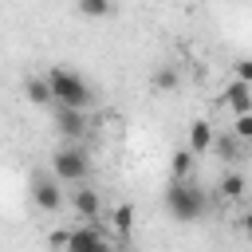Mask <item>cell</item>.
Segmentation results:
<instances>
[{
  "label": "cell",
  "instance_id": "obj_8",
  "mask_svg": "<svg viewBox=\"0 0 252 252\" xmlns=\"http://www.w3.org/2000/svg\"><path fill=\"white\" fill-rule=\"evenodd\" d=\"M224 102L232 106V114H236V118H240V114H252V87H248V83H228Z\"/></svg>",
  "mask_w": 252,
  "mask_h": 252
},
{
  "label": "cell",
  "instance_id": "obj_18",
  "mask_svg": "<svg viewBox=\"0 0 252 252\" xmlns=\"http://www.w3.org/2000/svg\"><path fill=\"white\" fill-rule=\"evenodd\" d=\"M102 252H118V248H110V244H106V248H102Z\"/></svg>",
  "mask_w": 252,
  "mask_h": 252
},
{
  "label": "cell",
  "instance_id": "obj_15",
  "mask_svg": "<svg viewBox=\"0 0 252 252\" xmlns=\"http://www.w3.org/2000/svg\"><path fill=\"white\" fill-rule=\"evenodd\" d=\"M79 12L94 20V16H110V12H114V4H110V0H79Z\"/></svg>",
  "mask_w": 252,
  "mask_h": 252
},
{
  "label": "cell",
  "instance_id": "obj_7",
  "mask_svg": "<svg viewBox=\"0 0 252 252\" xmlns=\"http://www.w3.org/2000/svg\"><path fill=\"white\" fill-rule=\"evenodd\" d=\"M209 150L220 158V161H240L244 158V142H236L228 130H220V134H213V142H209Z\"/></svg>",
  "mask_w": 252,
  "mask_h": 252
},
{
  "label": "cell",
  "instance_id": "obj_9",
  "mask_svg": "<svg viewBox=\"0 0 252 252\" xmlns=\"http://www.w3.org/2000/svg\"><path fill=\"white\" fill-rule=\"evenodd\" d=\"M75 213L83 217V220H94L98 217V209H102V197H98V189H75Z\"/></svg>",
  "mask_w": 252,
  "mask_h": 252
},
{
  "label": "cell",
  "instance_id": "obj_1",
  "mask_svg": "<svg viewBox=\"0 0 252 252\" xmlns=\"http://www.w3.org/2000/svg\"><path fill=\"white\" fill-rule=\"evenodd\" d=\"M43 79H47L51 102H55V106H63V110H87V106L94 102V94H91L87 79H83V75H75V71L55 67V71H47Z\"/></svg>",
  "mask_w": 252,
  "mask_h": 252
},
{
  "label": "cell",
  "instance_id": "obj_12",
  "mask_svg": "<svg viewBox=\"0 0 252 252\" xmlns=\"http://www.w3.org/2000/svg\"><path fill=\"white\" fill-rule=\"evenodd\" d=\"M244 189H248L244 173H224V177H220V197H224V201H240Z\"/></svg>",
  "mask_w": 252,
  "mask_h": 252
},
{
  "label": "cell",
  "instance_id": "obj_10",
  "mask_svg": "<svg viewBox=\"0 0 252 252\" xmlns=\"http://www.w3.org/2000/svg\"><path fill=\"white\" fill-rule=\"evenodd\" d=\"M209 142H213V126H209V122H193V126H189V146H185V150L197 158V154H209Z\"/></svg>",
  "mask_w": 252,
  "mask_h": 252
},
{
  "label": "cell",
  "instance_id": "obj_16",
  "mask_svg": "<svg viewBox=\"0 0 252 252\" xmlns=\"http://www.w3.org/2000/svg\"><path fill=\"white\" fill-rule=\"evenodd\" d=\"M154 87H158V91H173V87H177V71H173V67L154 71Z\"/></svg>",
  "mask_w": 252,
  "mask_h": 252
},
{
  "label": "cell",
  "instance_id": "obj_4",
  "mask_svg": "<svg viewBox=\"0 0 252 252\" xmlns=\"http://www.w3.org/2000/svg\"><path fill=\"white\" fill-rule=\"evenodd\" d=\"M32 201L43 209V213H59L63 205V189L51 173H32Z\"/></svg>",
  "mask_w": 252,
  "mask_h": 252
},
{
  "label": "cell",
  "instance_id": "obj_5",
  "mask_svg": "<svg viewBox=\"0 0 252 252\" xmlns=\"http://www.w3.org/2000/svg\"><path fill=\"white\" fill-rule=\"evenodd\" d=\"M87 110H63V106H55V130L63 134V138H83L87 134Z\"/></svg>",
  "mask_w": 252,
  "mask_h": 252
},
{
  "label": "cell",
  "instance_id": "obj_13",
  "mask_svg": "<svg viewBox=\"0 0 252 252\" xmlns=\"http://www.w3.org/2000/svg\"><path fill=\"white\" fill-rule=\"evenodd\" d=\"M189 173H193V154L181 146L173 150V181H189Z\"/></svg>",
  "mask_w": 252,
  "mask_h": 252
},
{
  "label": "cell",
  "instance_id": "obj_11",
  "mask_svg": "<svg viewBox=\"0 0 252 252\" xmlns=\"http://www.w3.org/2000/svg\"><path fill=\"white\" fill-rule=\"evenodd\" d=\"M24 94H28V102H35V106H47V102H51L47 79H39V75H32V79L24 83Z\"/></svg>",
  "mask_w": 252,
  "mask_h": 252
},
{
  "label": "cell",
  "instance_id": "obj_14",
  "mask_svg": "<svg viewBox=\"0 0 252 252\" xmlns=\"http://www.w3.org/2000/svg\"><path fill=\"white\" fill-rule=\"evenodd\" d=\"M110 220H114V232H118V236H130V228H134V205H130V201L118 205Z\"/></svg>",
  "mask_w": 252,
  "mask_h": 252
},
{
  "label": "cell",
  "instance_id": "obj_2",
  "mask_svg": "<svg viewBox=\"0 0 252 252\" xmlns=\"http://www.w3.org/2000/svg\"><path fill=\"white\" fill-rule=\"evenodd\" d=\"M205 205H209V201H205V189H197L193 177H189V181H169V189H165V209H169L173 220H181V224L201 220Z\"/></svg>",
  "mask_w": 252,
  "mask_h": 252
},
{
  "label": "cell",
  "instance_id": "obj_3",
  "mask_svg": "<svg viewBox=\"0 0 252 252\" xmlns=\"http://www.w3.org/2000/svg\"><path fill=\"white\" fill-rule=\"evenodd\" d=\"M87 173H91V161H87L83 150L59 146V150L51 154V177H55L59 185H63V181H87Z\"/></svg>",
  "mask_w": 252,
  "mask_h": 252
},
{
  "label": "cell",
  "instance_id": "obj_17",
  "mask_svg": "<svg viewBox=\"0 0 252 252\" xmlns=\"http://www.w3.org/2000/svg\"><path fill=\"white\" fill-rule=\"evenodd\" d=\"M67 240H71V228H51V236H47V244L55 252H67Z\"/></svg>",
  "mask_w": 252,
  "mask_h": 252
},
{
  "label": "cell",
  "instance_id": "obj_6",
  "mask_svg": "<svg viewBox=\"0 0 252 252\" xmlns=\"http://www.w3.org/2000/svg\"><path fill=\"white\" fill-rule=\"evenodd\" d=\"M106 240L94 224H83V228H71V240H67V252H102Z\"/></svg>",
  "mask_w": 252,
  "mask_h": 252
}]
</instances>
